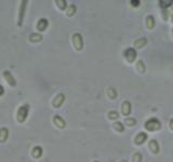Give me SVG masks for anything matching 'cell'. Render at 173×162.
<instances>
[{
  "mask_svg": "<svg viewBox=\"0 0 173 162\" xmlns=\"http://www.w3.org/2000/svg\"><path fill=\"white\" fill-rule=\"evenodd\" d=\"M28 113H29V105L28 104H24L17 109V121L20 123H23L26 118H27Z\"/></svg>",
  "mask_w": 173,
  "mask_h": 162,
  "instance_id": "obj_1",
  "label": "cell"
},
{
  "mask_svg": "<svg viewBox=\"0 0 173 162\" xmlns=\"http://www.w3.org/2000/svg\"><path fill=\"white\" fill-rule=\"evenodd\" d=\"M145 129L149 132H154V131H158L161 129V122L156 118H151L145 122Z\"/></svg>",
  "mask_w": 173,
  "mask_h": 162,
  "instance_id": "obj_2",
  "label": "cell"
},
{
  "mask_svg": "<svg viewBox=\"0 0 173 162\" xmlns=\"http://www.w3.org/2000/svg\"><path fill=\"white\" fill-rule=\"evenodd\" d=\"M72 40H73V44H74L75 49L77 51H81L83 49V39H82V36L80 34H74L72 37Z\"/></svg>",
  "mask_w": 173,
  "mask_h": 162,
  "instance_id": "obj_3",
  "label": "cell"
},
{
  "mask_svg": "<svg viewBox=\"0 0 173 162\" xmlns=\"http://www.w3.org/2000/svg\"><path fill=\"white\" fill-rule=\"evenodd\" d=\"M28 1L24 0L21 2L20 5V10H19V21H17V26H22L23 25V21H24V16H25V11H26V7H27Z\"/></svg>",
  "mask_w": 173,
  "mask_h": 162,
  "instance_id": "obj_4",
  "label": "cell"
},
{
  "mask_svg": "<svg viewBox=\"0 0 173 162\" xmlns=\"http://www.w3.org/2000/svg\"><path fill=\"white\" fill-rule=\"evenodd\" d=\"M137 56V53H136V50L134 48H128V49L124 51V59L129 62V63H133L136 59Z\"/></svg>",
  "mask_w": 173,
  "mask_h": 162,
  "instance_id": "obj_5",
  "label": "cell"
},
{
  "mask_svg": "<svg viewBox=\"0 0 173 162\" xmlns=\"http://www.w3.org/2000/svg\"><path fill=\"white\" fill-rule=\"evenodd\" d=\"M2 76L3 78H5V80L8 82V84L10 86H16V81H15L14 77L12 76V74H11L9 70H3L2 71Z\"/></svg>",
  "mask_w": 173,
  "mask_h": 162,
  "instance_id": "obj_6",
  "label": "cell"
},
{
  "mask_svg": "<svg viewBox=\"0 0 173 162\" xmlns=\"http://www.w3.org/2000/svg\"><path fill=\"white\" fill-rule=\"evenodd\" d=\"M64 102H65V95L63 93H59V94H57V95L54 97V100L52 101V106L54 108H59L63 105Z\"/></svg>",
  "mask_w": 173,
  "mask_h": 162,
  "instance_id": "obj_7",
  "label": "cell"
},
{
  "mask_svg": "<svg viewBox=\"0 0 173 162\" xmlns=\"http://www.w3.org/2000/svg\"><path fill=\"white\" fill-rule=\"evenodd\" d=\"M131 103L129 101H124L122 102V104H121V113H122V115L124 116H129L130 113H131Z\"/></svg>",
  "mask_w": 173,
  "mask_h": 162,
  "instance_id": "obj_8",
  "label": "cell"
},
{
  "mask_svg": "<svg viewBox=\"0 0 173 162\" xmlns=\"http://www.w3.org/2000/svg\"><path fill=\"white\" fill-rule=\"evenodd\" d=\"M147 138H148V135H147V133L140 132L135 136V138H134V143H135L136 145H142L144 142H146V140H147Z\"/></svg>",
  "mask_w": 173,
  "mask_h": 162,
  "instance_id": "obj_9",
  "label": "cell"
},
{
  "mask_svg": "<svg viewBox=\"0 0 173 162\" xmlns=\"http://www.w3.org/2000/svg\"><path fill=\"white\" fill-rule=\"evenodd\" d=\"M53 122H54V124L56 125L59 129H64L65 127H66V122H65V120L59 115H56V116L53 117Z\"/></svg>",
  "mask_w": 173,
  "mask_h": 162,
  "instance_id": "obj_10",
  "label": "cell"
},
{
  "mask_svg": "<svg viewBox=\"0 0 173 162\" xmlns=\"http://www.w3.org/2000/svg\"><path fill=\"white\" fill-rule=\"evenodd\" d=\"M48 25H49V22L47 19H40L39 22L37 23V29L39 32H45L48 28Z\"/></svg>",
  "mask_w": 173,
  "mask_h": 162,
  "instance_id": "obj_11",
  "label": "cell"
},
{
  "mask_svg": "<svg viewBox=\"0 0 173 162\" xmlns=\"http://www.w3.org/2000/svg\"><path fill=\"white\" fill-rule=\"evenodd\" d=\"M134 47L136 48V49H142V48H144L147 44V39H146L145 37L143 38H138L137 40H135L134 41Z\"/></svg>",
  "mask_w": 173,
  "mask_h": 162,
  "instance_id": "obj_12",
  "label": "cell"
},
{
  "mask_svg": "<svg viewBox=\"0 0 173 162\" xmlns=\"http://www.w3.org/2000/svg\"><path fill=\"white\" fill-rule=\"evenodd\" d=\"M149 149L153 154H158L159 152V144L156 140H151L149 142Z\"/></svg>",
  "mask_w": 173,
  "mask_h": 162,
  "instance_id": "obj_13",
  "label": "cell"
},
{
  "mask_svg": "<svg viewBox=\"0 0 173 162\" xmlns=\"http://www.w3.org/2000/svg\"><path fill=\"white\" fill-rule=\"evenodd\" d=\"M42 152H43V150H42V148L40 146H35L32 150V156L34 158H36V159H39L42 156Z\"/></svg>",
  "mask_w": 173,
  "mask_h": 162,
  "instance_id": "obj_14",
  "label": "cell"
},
{
  "mask_svg": "<svg viewBox=\"0 0 173 162\" xmlns=\"http://www.w3.org/2000/svg\"><path fill=\"white\" fill-rule=\"evenodd\" d=\"M9 137V130L7 128H1L0 129V142L5 143Z\"/></svg>",
  "mask_w": 173,
  "mask_h": 162,
  "instance_id": "obj_15",
  "label": "cell"
},
{
  "mask_svg": "<svg viewBox=\"0 0 173 162\" xmlns=\"http://www.w3.org/2000/svg\"><path fill=\"white\" fill-rule=\"evenodd\" d=\"M155 17L153 15H148V16L146 17V27L148 28L149 30H151L155 27Z\"/></svg>",
  "mask_w": 173,
  "mask_h": 162,
  "instance_id": "obj_16",
  "label": "cell"
},
{
  "mask_svg": "<svg viewBox=\"0 0 173 162\" xmlns=\"http://www.w3.org/2000/svg\"><path fill=\"white\" fill-rule=\"evenodd\" d=\"M29 41L32 42H39L42 40V36L40 34H36V32H34V34H30L29 35Z\"/></svg>",
  "mask_w": 173,
  "mask_h": 162,
  "instance_id": "obj_17",
  "label": "cell"
},
{
  "mask_svg": "<svg viewBox=\"0 0 173 162\" xmlns=\"http://www.w3.org/2000/svg\"><path fill=\"white\" fill-rule=\"evenodd\" d=\"M136 69L140 74H144L146 70V67H145V64L143 63V61H137L136 62Z\"/></svg>",
  "mask_w": 173,
  "mask_h": 162,
  "instance_id": "obj_18",
  "label": "cell"
},
{
  "mask_svg": "<svg viewBox=\"0 0 173 162\" xmlns=\"http://www.w3.org/2000/svg\"><path fill=\"white\" fill-rule=\"evenodd\" d=\"M172 3H173L172 0H160V1H159L160 7L162 8V9H165V10H167L169 7H171Z\"/></svg>",
  "mask_w": 173,
  "mask_h": 162,
  "instance_id": "obj_19",
  "label": "cell"
},
{
  "mask_svg": "<svg viewBox=\"0 0 173 162\" xmlns=\"http://www.w3.org/2000/svg\"><path fill=\"white\" fill-rule=\"evenodd\" d=\"M76 11H77V8H76V5H68V8L66 9V14H67V16H73V15L76 13Z\"/></svg>",
  "mask_w": 173,
  "mask_h": 162,
  "instance_id": "obj_20",
  "label": "cell"
},
{
  "mask_svg": "<svg viewBox=\"0 0 173 162\" xmlns=\"http://www.w3.org/2000/svg\"><path fill=\"white\" fill-rule=\"evenodd\" d=\"M107 95L110 100H115L117 97V91L114 88H108L107 89Z\"/></svg>",
  "mask_w": 173,
  "mask_h": 162,
  "instance_id": "obj_21",
  "label": "cell"
},
{
  "mask_svg": "<svg viewBox=\"0 0 173 162\" xmlns=\"http://www.w3.org/2000/svg\"><path fill=\"white\" fill-rule=\"evenodd\" d=\"M55 3L61 10H66L67 9V1H65V0H56Z\"/></svg>",
  "mask_w": 173,
  "mask_h": 162,
  "instance_id": "obj_22",
  "label": "cell"
},
{
  "mask_svg": "<svg viewBox=\"0 0 173 162\" xmlns=\"http://www.w3.org/2000/svg\"><path fill=\"white\" fill-rule=\"evenodd\" d=\"M124 123H126L128 127H133L137 123L135 118H132V117H129V118H126L124 119Z\"/></svg>",
  "mask_w": 173,
  "mask_h": 162,
  "instance_id": "obj_23",
  "label": "cell"
},
{
  "mask_svg": "<svg viewBox=\"0 0 173 162\" xmlns=\"http://www.w3.org/2000/svg\"><path fill=\"white\" fill-rule=\"evenodd\" d=\"M114 129L116 131H118V132H124V125L122 124L121 122H119V121H117V122L114 123Z\"/></svg>",
  "mask_w": 173,
  "mask_h": 162,
  "instance_id": "obj_24",
  "label": "cell"
},
{
  "mask_svg": "<svg viewBox=\"0 0 173 162\" xmlns=\"http://www.w3.org/2000/svg\"><path fill=\"white\" fill-rule=\"evenodd\" d=\"M118 117H119L118 111L111 110V111H109V113H108V118L110 119V120H115V119H118Z\"/></svg>",
  "mask_w": 173,
  "mask_h": 162,
  "instance_id": "obj_25",
  "label": "cell"
},
{
  "mask_svg": "<svg viewBox=\"0 0 173 162\" xmlns=\"http://www.w3.org/2000/svg\"><path fill=\"white\" fill-rule=\"evenodd\" d=\"M142 159H143V157H142V155L140 152H135V154H134L133 162H142Z\"/></svg>",
  "mask_w": 173,
  "mask_h": 162,
  "instance_id": "obj_26",
  "label": "cell"
},
{
  "mask_svg": "<svg viewBox=\"0 0 173 162\" xmlns=\"http://www.w3.org/2000/svg\"><path fill=\"white\" fill-rule=\"evenodd\" d=\"M130 3H131L132 7H138V5H140V3H141V1H138V0H131V1H130Z\"/></svg>",
  "mask_w": 173,
  "mask_h": 162,
  "instance_id": "obj_27",
  "label": "cell"
},
{
  "mask_svg": "<svg viewBox=\"0 0 173 162\" xmlns=\"http://www.w3.org/2000/svg\"><path fill=\"white\" fill-rule=\"evenodd\" d=\"M162 13H163V20H167V19H168V11L163 10Z\"/></svg>",
  "mask_w": 173,
  "mask_h": 162,
  "instance_id": "obj_28",
  "label": "cell"
},
{
  "mask_svg": "<svg viewBox=\"0 0 173 162\" xmlns=\"http://www.w3.org/2000/svg\"><path fill=\"white\" fill-rule=\"evenodd\" d=\"M3 93H5V89H3V86L0 84V96L2 95Z\"/></svg>",
  "mask_w": 173,
  "mask_h": 162,
  "instance_id": "obj_29",
  "label": "cell"
},
{
  "mask_svg": "<svg viewBox=\"0 0 173 162\" xmlns=\"http://www.w3.org/2000/svg\"><path fill=\"white\" fill-rule=\"evenodd\" d=\"M169 127H170V129H171V130H173V118L171 119L170 123H169Z\"/></svg>",
  "mask_w": 173,
  "mask_h": 162,
  "instance_id": "obj_30",
  "label": "cell"
},
{
  "mask_svg": "<svg viewBox=\"0 0 173 162\" xmlns=\"http://www.w3.org/2000/svg\"><path fill=\"white\" fill-rule=\"evenodd\" d=\"M171 20H172V22H173V11H172V15H171Z\"/></svg>",
  "mask_w": 173,
  "mask_h": 162,
  "instance_id": "obj_31",
  "label": "cell"
},
{
  "mask_svg": "<svg viewBox=\"0 0 173 162\" xmlns=\"http://www.w3.org/2000/svg\"><path fill=\"white\" fill-rule=\"evenodd\" d=\"M120 162H128V161H127V160H124H124H121Z\"/></svg>",
  "mask_w": 173,
  "mask_h": 162,
  "instance_id": "obj_32",
  "label": "cell"
},
{
  "mask_svg": "<svg viewBox=\"0 0 173 162\" xmlns=\"http://www.w3.org/2000/svg\"><path fill=\"white\" fill-rule=\"evenodd\" d=\"M93 162H99V161H97V160H95V161H93Z\"/></svg>",
  "mask_w": 173,
  "mask_h": 162,
  "instance_id": "obj_33",
  "label": "cell"
}]
</instances>
